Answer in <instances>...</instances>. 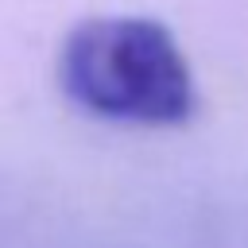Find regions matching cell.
<instances>
[{
    "instance_id": "obj_1",
    "label": "cell",
    "mask_w": 248,
    "mask_h": 248,
    "mask_svg": "<svg viewBox=\"0 0 248 248\" xmlns=\"http://www.w3.org/2000/svg\"><path fill=\"white\" fill-rule=\"evenodd\" d=\"M66 97L120 124H182L198 93L174 35L147 16H97L78 23L58 54Z\"/></svg>"
}]
</instances>
